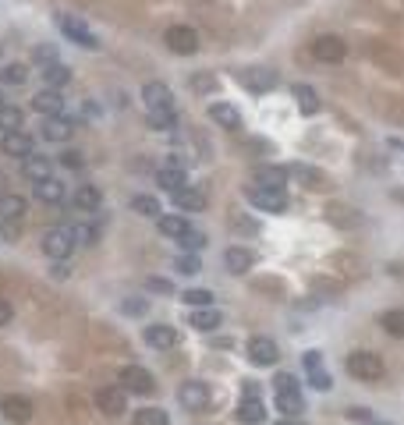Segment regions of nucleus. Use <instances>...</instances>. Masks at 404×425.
<instances>
[{"instance_id":"obj_16","label":"nucleus","mask_w":404,"mask_h":425,"mask_svg":"<svg viewBox=\"0 0 404 425\" xmlns=\"http://www.w3.org/2000/svg\"><path fill=\"white\" fill-rule=\"evenodd\" d=\"M4 414H8V421H15V425H25V421H32V400L29 397H18V393H11V397H4Z\"/></svg>"},{"instance_id":"obj_38","label":"nucleus","mask_w":404,"mask_h":425,"mask_svg":"<svg viewBox=\"0 0 404 425\" xmlns=\"http://www.w3.org/2000/svg\"><path fill=\"white\" fill-rule=\"evenodd\" d=\"M135 425H167V411L163 407H138Z\"/></svg>"},{"instance_id":"obj_44","label":"nucleus","mask_w":404,"mask_h":425,"mask_svg":"<svg viewBox=\"0 0 404 425\" xmlns=\"http://www.w3.org/2000/svg\"><path fill=\"white\" fill-rule=\"evenodd\" d=\"M32 57H36V64H40V68H47V64H54V61H57V50H54L50 43H43V47H36V50H32Z\"/></svg>"},{"instance_id":"obj_25","label":"nucleus","mask_w":404,"mask_h":425,"mask_svg":"<svg viewBox=\"0 0 404 425\" xmlns=\"http://www.w3.org/2000/svg\"><path fill=\"white\" fill-rule=\"evenodd\" d=\"M224 263H227V270H231L234 277H242V273H249V270H252L256 256H252L249 249H238V245H234V249H227V252H224Z\"/></svg>"},{"instance_id":"obj_47","label":"nucleus","mask_w":404,"mask_h":425,"mask_svg":"<svg viewBox=\"0 0 404 425\" xmlns=\"http://www.w3.org/2000/svg\"><path fill=\"white\" fill-rule=\"evenodd\" d=\"M309 383H312L316 390H330V383H333V379H330L323 369H312V372H309Z\"/></svg>"},{"instance_id":"obj_15","label":"nucleus","mask_w":404,"mask_h":425,"mask_svg":"<svg viewBox=\"0 0 404 425\" xmlns=\"http://www.w3.org/2000/svg\"><path fill=\"white\" fill-rule=\"evenodd\" d=\"M32 191H36V198H40V202H47V205H57V202H64V198H68V184H64V181H57V177H43V181H36V184H32Z\"/></svg>"},{"instance_id":"obj_5","label":"nucleus","mask_w":404,"mask_h":425,"mask_svg":"<svg viewBox=\"0 0 404 425\" xmlns=\"http://www.w3.org/2000/svg\"><path fill=\"white\" fill-rule=\"evenodd\" d=\"M163 43H167L170 54L191 57V54L198 50V32H195L191 25H170V29L163 32Z\"/></svg>"},{"instance_id":"obj_8","label":"nucleus","mask_w":404,"mask_h":425,"mask_svg":"<svg viewBox=\"0 0 404 425\" xmlns=\"http://www.w3.org/2000/svg\"><path fill=\"white\" fill-rule=\"evenodd\" d=\"M96 407L103 414H110V418L124 414L128 411V390L124 386H103V390H96Z\"/></svg>"},{"instance_id":"obj_20","label":"nucleus","mask_w":404,"mask_h":425,"mask_svg":"<svg viewBox=\"0 0 404 425\" xmlns=\"http://www.w3.org/2000/svg\"><path fill=\"white\" fill-rule=\"evenodd\" d=\"M142 100L149 110H160V107H174V92L163 85V82H145L142 85Z\"/></svg>"},{"instance_id":"obj_37","label":"nucleus","mask_w":404,"mask_h":425,"mask_svg":"<svg viewBox=\"0 0 404 425\" xmlns=\"http://www.w3.org/2000/svg\"><path fill=\"white\" fill-rule=\"evenodd\" d=\"M25 78H29L25 64H4V68H0V85H22Z\"/></svg>"},{"instance_id":"obj_12","label":"nucleus","mask_w":404,"mask_h":425,"mask_svg":"<svg viewBox=\"0 0 404 425\" xmlns=\"http://www.w3.org/2000/svg\"><path fill=\"white\" fill-rule=\"evenodd\" d=\"M121 383H124V390L128 393H153V372H145L142 365H124V372H121Z\"/></svg>"},{"instance_id":"obj_21","label":"nucleus","mask_w":404,"mask_h":425,"mask_svg":"<svg viewBox=\"0 0 404 425\" xmlns=\"http://www.w3.org/2000/svg\"><path fill=\"white\" fill-rule=\"evenodd\" d=\"M174 195V205L181 209V212H198V209H206V195H202L198 188H177V191H170Z\"/></svg>"},{"instance_id":"obj_1","label":"nucleus","mask_w":404,"mask_h":425,"mask_svg":"<svg viewBox=\"0 0 404 425\" xmlns=\"http://www.w3.org/2000/svg\"><path fill=\"white\" fill-rule=\"evenodd\" d=\"M75 249H78V241H75L71 227H50V231L43 234V252H47V259H54V263H61V259L68 263Z\"/></svg>"},{"instance_id":"obj_42","label":"nucleus","mask_w":404,"mask_h":425,"mask_svg":"<svg viewBox=\"0 0 404 425\" xmlns=\"http://www.w3.org/2000/svg\"><path fill=\"white\" fill-rule=\"evenodd\" d=\"M177 241H181V249H184V252H198L202 245H206V234H202V231H188V234H184V238H177Z\"/></svg>"},{"instance_id":"obj_23","label":"nucleus","mask_w":404,"mask_h":425,"mask_svg":"<svg viewBox=\"0 0 404 425\" xmlns=\"http://www.w3.org/2000/svg\"><path fill=\"white\" fill-rule=\"evenodd\" d=\"M210 121H217V124L227 128V131H238V128H242V114H238L231 103H213V107H210Z\"/></svg>"},{"instance_id":"obj_19","label":"nucleus","mask_w":404,"mask_h":425,"mask_svg":"<svg viewBox=\"0 0 404 425\" xmlns=\"http://www.w3.org/2000/svg\"><path fill=\"white\" fill-rule=\"evenodd\" d=\"M242 85L252 89V92H270L277 85V71H266V68H249L242 71Z\"/></svg>"},{"instance_id":"obj_48","label":"nucleus","mask_w":404,"mask_h":425,"mask_svg":"<svg viewBox=\"0 0 404 425\" xmlns=\"http://www.w3.org/2000/svg\"><path fill=\"white\" fill-rule=\"evenodd\" d=\"M344 414H347L351 421H362V425H365V421H372V411H369V407H347Z\"/></svg>"},{"instance_id":"obj_49","label":"nucleus","mask_w":404,"mask_h":425,"mask_svg":"<svg viewBox=\"0 0 404 425\" xmlns=\"http://www.w3.org/2000/svg\"><path fill=\"white\" fill-rule=\"evenodd\" d=\"M149 291H160V294H170L174 287H170V280H163V277H149Z\"/></svg>"},{"instance_id":"obj_36","label":"nucleus","mask_w":404,"mask_h":425,"mask_svg":"<svg viewBox=\"0 0 404 425\" xmlns=\"http://www.w3.org/2000/svg\"><path fill=\"white\" fill-rule=\"evenodd\" d=\"M131 212H138V217H160V202L153 195H131Z\"/></svg>"},{"instance_id":"obj_31","label":"nucleus","mask_w":404,"mask_h":425,"mask_svg":"<svg viewBox=\"0 0 404 425\" xmlns=\"http://www.w3.org/2000/svg\"><path fill=\"white\" fill-rule=\"evenodd\" d=\"M149 128H153V131H174V128H177V110H174V107L149 110Z\"/></svg>"},{"instance_id":"obj_18","label":"nucleus","mask_w":404,"mask_h":425,"mask_svg":"<svg viewBox=\"0 0 404 425\" xmlns=\"http://www.w3.org/2000/svg\"><path fill=\"white\" fill-rule=\"evenodd\" d=\"M145 344L156 347V351H170L177 344V330L167 326V323H153V326H145Z\"/></svg>"},{"instance_id":"obj_40","label":"nucleus","mask_w":404,"mask_h":425,"mask_svg":"<svg viewBox=\"0 0 404 425\" xmlns=\"http://www.w3.org/2000/svg\"><path fill=\"white\" fill-rule=\"evenodd\" d=\"M287 174H295V177L309 181L312 188H319V184H323V174H319V170H312V167H305V163H295V167H287Z\"/></svg>"},{"instance_id":"obj_11","label":"nucleus","mask_w":404,"mask_h":425,"mask_svg":"<svg viewBox=\"0 0 404 425\" xmlns=\"http://www.w3.org/2000/svg\"><path fill=\"white\" fill-rule=\"evenodd\" d=\"M71 131H75V121L71 117H64V114H57V117H47L43 121V128H40V138H47V142H68L71 138Z\"/></svg>"},{"instance_id":"obj_35","label":"nucleus","mask_w":404,"mask_h":425,"mask_svg":"<svg viewBox=\"0 0 404 425\" xmlns=\"http://www.w3.org/2000/svg\"><path fill=\"white\" fill-rule=\"evenodd\" d=\"M383 330L390 333V337H400L404 340V309H390V312H383Z\"/></svg>"},{"instance_id":"obj_32","label":"nucleus","mask_w":404,"mask_h":425,"mask_svg":"<svg viewBox=\"0 0 404 425\" xmlns=\"http://www.w3.org/2000/svg\"><path fill=\"white\" fill-rule=\"evenodd\" d=\"M43 71V78H47V85L50 89H61V85H68L71 82V68L68 64H61V61H54V64H47V68H40Z\"/></svg>"},{"instance_id":"obj_7","label":"nucleus","mask_w":404,"mask_h":425,"mask_svg":"<svg viewBox=\"0 0 404 425\" xmlns=\"http://www.w3.org/2000/svg\"><path fill=\"white\" fill-rule=\"evenodd\" d=\"M344 54H347V47H344L340 36H316L312 40V57L323 61V64H340Z\"/></svg>"},{"instance_id":"obj_17","label":"nucleus","mask_w":404,"mask_h":425,"mask_svg":"<svg viewBox=\"0 0 404 425\" xmlns=\"http://www.w3.org/2000/svg\"><path fill=\"white\" fill-rule=\"evenodd\" d=\"M71 205H75L78 212H96V209L103 205V191H100L96 184H78L75 195H71Z\"/></svg>"},{"instance_id":"obj_6","label":"nucleus","mask_w":404,"mask_h":425,"mask_svg":"<svg viewBox=\"0 0 404 425\" xmlns=\"http://www.w3.org/2000/svg\"><path fill=\"white\" fill-rule=\"evenodd\" d=\"M177 400H181L184 411H206V407H210V386H206V383H198V379L181 383Z\"/></svg>"},{"instance_id":"obj_29","label":"nucleus","mask_w":404,"mask_h":425,"mask_svg":"<svg viewBox=\"0 0 404 425\" xmlns=\"http://www.w3.org/2000/svg\"><path fill=\"white\" fill-rule=\"evenodd\" d=\"M188 323H191L195 330H202V333H210V330H217V326H220V312H217V309H210V305H202V309H195V312L188 316Z\"/></svg>"},{"instance_id":"obj_2","label":"nucleus","mask_w":404,"mask_h":425,"mask_svg":"<svg viewBox=\"0 0 404 425\" xmlns=\"http://www.w3.org/2000/svg\"><path fill=\"white\" fill-rule=\"evenodd\" d=\"M57 29L68 36V43H75V47H82V50H100L96 32H93L82 18H75V15H57Z\"/></svg>"},{"instance_id":"obj_51","label":"nucleus","mask_w":404,"mask_h":425,"mask_svg":"<svg viewBox=\"0 0 404 425\" xmlns=\"http://www.w3.org/2000/svg\"><path fill=\"white\" fill-rule=\"evenodd\" d=\"M121 309H124L128 316H142V312H145V301H124Z\"/></svg>"},{"instance_id":"obj_52","label":"nucleus","mask_w":404,"mask_h":425,"mask_svg":"<svg viewBox=\"0 0 404 425\" xmlns=\"http://www.w3.org/2000/svg\"><path fill=\"white\" fill-rule=\"evenodd\" d=\"M11 316H15V312H11V305H8L4 298H0V326H8V323H11Z\"/></svg>"},{"instance_id":"obj_34","label":"nucleus","mask_w":404,"mask_h":425,"mask_svg":"<svg viewBox=\"0 0 404 425\" xmlns=\"http://www.w3.org/2000/svg\"><path fill=\"white\" fill-rule=\"evenodd\" d=\"M284 181H287V167H259V170H256V184L284 188Z\"/></svg>"},{"instance_id":"obj_27","label":"nucleus","mask_w":404,"mask_h":425,"mask_svg":"<svg viewBox=\"0 0 404 425\" xmlns=\"http://www.w3.org/2000/svg\"><path fill=\"white\" fill-rule=\"evenodd\" d=\"M156 227H160V234H167V238H174V241L191 231V224H188L184 217H177V212H170V217H156Z\"/></svg>"},{"instance_id":"obj_22","label":"nucleus","mask_w":404,"mask_h":425,"mask_svg":"<svg viewBox=\"0 0 404 425\" xmlns=\"http://www.w3.org/2000/svg\"><path fill=\"white\" fill-rule=\"evenodd\" d=\"M238 421H245V425L266 421V407H263V400H259L256 393H245V400L238 404Z\"/></svg>"},{"instance_id":"obj_46","label":"nucleus","mask_w":404,"mask_h":425,"mask_svg":"<svg viewBox=\"0 0 404 425\" xmlns=\"http://www.w3.org/2000/svg\"><path fill=\"white\" fill-rule=\"evenodd\" d=\"M61 163H64V167H71V170H78L85 160H82V152H78V149H64V152H61Z\"/></svg>"},{"instance_id":"obj_9","label":"nucleus","mask_w":404,"mask_h":425,"mask_svg":"<svg viewBox=\"0 0 404 425\" xmlns=\"http://www.w3.org/2000/svg\"><path fill=\"white\" fill-rule=\"evenodd\" d=\"M277 358H280L277 340H270V337H252L249 340V361L252 365H277Z\"/></svg>"},{"instance_id":"obj_56","label":"nucleus","mask_w":404,"mask_h":425,"mask_svg":"<svg viewBox=\"0 0 404 425\" xmlns=\"http://www.w3.org/2000/svg\"><path fill=\"white\" fill-rule=\"evenodd\" d=\"M4 103H11V100H4V92H0V107H4Z\"/></svg>"},{"instance_id":"obj_43","label":"nucleus","mask_w":404,"mask_h":425,"mask_svg":"<svg viewBox=\"0 0 404 425\" xmlns=\"http://www.w3.org/2000/svg\"><path fill=\"white\" fill-rule=\"evenodd\" d=\"M191 89H195V92H213V89H217V78H213L210 71L191 75Z\"/></svg>"},{"instance_id":"obj_54","label":"nucleus","mask_w":404,"mask_h":425,"mask_svg":"<svg viewBox=\"0 0 404 425\" xmlns=\"http://www.w3.org/2000/svg\"><path fill=\"white\" fill-rule=\"evenodd\" d=\"M277 425H302V421H298V418H291V414H287V418H280V421H277Z\"/></svg>"},{"instance_id":"obj_50","label":"nucleus","mask_w":404,"mask_h":425,"mask_svg":"<svg viewBox=\"0 0 404 425\" xmlns=\"http://www.w3.org/2000/svg\"><path fill=\"white\" fill-rule=\"evenodd\" d=\"M302 361H305V369H309V372H312V369H323V354H319V351H305V358H302Z\"/></svg>"},{"instance_id":"obj_26","label":"nucleus","mask_w":404,"mask_h":425,"mask_svg":"<svg viewBox=\"0 0 404 425\" xmlns=\"http://www.w3.org/2000/svg\"><path fill=\"white\" fill-rule=\"evenodd\" d=\"M25 209H29V202L22 198V195H0V220H22L25 217Z\"/></svg>"},{"instance_id":"obj_24","label":"nucleus","mask_w":404,"mask_h":425,"mask_svg":"<svg viewBox=\"0 0 404 425\" xmlns=\"http://www.w3.org/2000/svg\"><path fill=\"white\" fill-rule=\"evenodd\" d=\"M50 170H54V163H50L47 156H36V152H32V156H25V160H22V174H25L32 184H36V181H43V177H54Z\"/></svg>"},{"instance_id":"obj_30","label":"nucleus","mask_w":404,"mask_h":425,"mask_svg":"<svg viewBox=\"0 0 404 425\" xmlns=\"http://www.w3.org/2000/svg\"><path fill=\"white\" fill-rule=\"evenodd\" d=\"M22 124H25L22 107H15V103L0 107V135H4V131H22Z\"/></svg>"},{"instance_id":"obj_39","label":"nucleus","mask_w":404,"mask_h":425,"mask_svg":"<svg viewBox=\"0 0 404 425\" xmlns=\"http://www.w3.org/2000/svg\"><path fill=\"white\" fill-rule=\"evenodd\" d=\"M71 234H75L78 245H96V238H100L96 224H71Z\"/></svg>"},{"instance_id":"obj_55","label":"nucleus","mask_w":404,"mask_h":425,"mask_svg":"<svg viewBox=\"0 0 404 425\" xmlns=\"http://www.w3.org/2000/svg\"><path fill=\"white\" fill-rule=\"evenodd\" d=\"M365 425H390V421H365Z\"/></svg>"},{"instance_id":"obj_13","label":"nucleus","mask_w":404,"mask_h":425,"mask_svg":"<svg viewBox=\"0 0 404 425\" xmlns=\"http://www.w3.org/2000/svg\"><path fill=\"white\" fill-rule=\"evenodd\" d=\"M32 110L36 114H43V117H57V114H64V100H61V89H40L36 96H32Z\"/></svg>"},{"instance_id":"obj_41","label":"nucleus","mask_w":404,"mask_h":425,"mask_svg":"<svg viewBox=\"0 0 404 425\" xmlns=\"http://www.w3.org/2000/svg\"><path fill=\"white\" fill-rule=\"evenodd\" d=\"M181 301L191 305V309H202V305H213V294H210V291H202V287H195V291H184Z\"/></svg>"},{"instance_id":"obj_28","label":"nucleus","mask_w":404,"mask_h":425,"mask_svg":"<svg viewBox=\"0 0 404 425\" xmlns=\"http://www.w3.org/2000/svg\"><path fill=\"white\" fill-rule=\"evenodd\" d=\"M291 96L298 100V110H302V114H319V107H323L312 85H302V82H298V85H291Z\"/></svg>"},{"instance_id":"obj_14","label":"nucleus","mask_w":404,"mask_h":425,"mask_svg":"<svg viewBox=\"0 0 404 425\" xmlns=\"http://www.w3.org/2000/svg\"><path fill=\"white\" fill-rule=\"evenodd\" d=\"M156 181L167 188V191H177V188H184L188 184V177H184V163L177 160V156H170L160 170H156Z\"/></svg>"},{"instance_id":"obj_4","label":"nucleus","mask_w":404,"mask_h":425,"mask_svg":"<svg viewBox=\"0 0 404 425\" xmlns=\"http://www.w3.org/2000/svg\"><path fill=\"white\" fill-rule=\"evenodd\" d=\"M245 195H249V202H252L256 209H266V212H284V209H287V191H284V188L252 184V188H245Z\"/></svg>"},{"instance_id":"obj_3","label":"nucleus","mask_w":404,"mask_h":425,"mask_svg":"<svg viewBox=\"0 0 404 425\" xmlns=\"http://www.w3.org/2000/svg\"><path fill=\"white\" fill-rule=\"evenodd\" d=\"M347 372L355 376V379H362V383H376V379H383V358L379 354H372V351H355V354H347Z\"/></svg>"},{"instance_id":"obj_10","label":"nucleus","mask_w":404,"mask_h":425,"mask_svg":"<svg viewBox=\"0 0 404 425\" xmlns=\"http://www.w3.org/2000/svg\"><path fill=\"white\" fill-rule=\"evenodd\" d=\"M0 152L15 156V160H25V156H32V138L25 131H4L0 135Z\"/></svg>"},{"instance_id":"obj_33","label":"nucleus","mask_w":404,"mask_h":425,"mask_svg":"<svg viewBox=\"0 0 404 425\" xmlns=\"http://www.w3.org/2000/svg\"><path fill=\"white\" fill-rule=\"evenodd\" d=\"M277 407L284 411V414H298L302 411V393H298V386H284V390H277Z\"/></svg>"},{"instance_id":"obj_53","label":"nucleus","mask_w":404,"mask_h":425,"mask_svg":"<svg viewBox=\"0 0 404 425\" xmlns=\"http://www.w3.org/2000/svg\"><path fill=\"white\" fill-rule=\"evenodd\" d=\"M68 273H71V270L64 266V259H61V263H54V277H57V280H64Z\"/></svg>"},{"instance_id":"obj_45","label":"nucleus","mask_w":404,"mask_h":425,"mask_svg":"<svg viewBox=\"0 0 404 425\" xmlns=\"http://www.w3.org/2000/svg\"><path fill=\"white\" fill-rule=\"evenodd\" d=\"M177 270L191 277V273H198V270H202V263H198V256H191V252H184V256H177Z\"/></svg>"}]
</instances>
